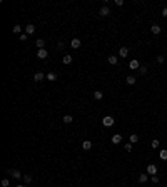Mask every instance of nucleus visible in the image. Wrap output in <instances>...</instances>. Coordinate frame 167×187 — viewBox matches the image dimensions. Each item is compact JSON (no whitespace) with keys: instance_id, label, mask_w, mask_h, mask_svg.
Here are the masks:
<instances>
[{"instance_id":"nucleus-1","label":"nucleus","mask_w":167,"mask_h":187,"mask_svg":"<svg viewBox=\"0 0 167 187\" xmlns=\"http://www.w3.org/2000/svg\"><path fill=\"white\" fill-rule=\"evenodd\" d=\"M102 124H104V127H112L115 124V120H114V117H110V115H105L102 119Z\"/></svg>"},{"instance_id":"nucleus-2","label":"nucleus","mask_w":167,"mask_h":187,"mask_svg":"<svg viewBox=\"0 0 167 187\" xmlns=\"http://www.w3.org/2000/svg\"><path fill=\"white\" fill-rule=\"evenodd\" d=\"M7 174H12L13 179H22L24 177V174H22L20 170H17V169H12V170H7Z\"/></svg>"},{"instance_id":"nucleus-3","label":"nucleus","mask_w":167,"mask_h":187,"mask_svg":"<svg viewBox=\"0 0 167 187\" xmlns=\"http://www.w3.org/2000/svg\"><path fill=\"white\" fill-rule=\"evenodd\" d=\"M147 174L157 175V165H155V164H149V165H147Z\"/></svg>"},{"instance_id":"nucleus-4","label":"nucleus","mask_w":167,"mask_h":187,"mask_svg":"<svg viewBox=\"0 0 167 187\" xmlns=\"http://www.w3.org/2000/svg\"><path fill=\"white\" fill-rule=\"evenodd\" d=\"M47 55H49V52L45 49H39L37 50V57L39 58H47Z\"/></svg>"},{"instance_id":"nucleus-5","label":"nucleus","mask_w":167,"mask_h":187,"mask_svg":"<svg viewBox=\"0 0 167 187\" xmlns=\"http://www.w3.org/2000/svg\"><path fill=\"white\" fill-rule=\"evenodd\" d=\"M129 67H130V70H137V69H141V65H139V60H130V63H129Z\"/></svg>"},{"instance_id":"nucleus-6","label":"nucleus","mask_w":167,"mask_h":187,"mask_svg":"<svg viewBox=\"0 0 167 187\" xmlns=\"http://www.w3.org/2000/svg\"><path fill=\"white\" fill-rule=\"evenodd\" d=\"M80 45H82L80 39H72V42H70V47H72V49H79Z\"/></svg>"},{"instance_id":"nucleus-7","label":"nucleus","mask_w":167,"mask_h":187,"mask_svg":"<svg viewBox=\"0 0 167 187\" xmlns=\"http://www.w3.org/2000/svg\"><path fill=\"white\" fill-rule=\"evenodd\" d=\"M34 32H35V25H34V24H29V25L25 27V34H27V35H32Z\"/></svg>"},{"instance_id":"nucleus-8","label":"nucleus","mask_w":167,"mask_h":187,"mask_svg":"<svg viewBox=\"0 0 167 187\" xmlns=\"http://www.w3.org/2000/svg\"><path fill=\"white\" fill-rule=\"evenodd\" d=\"M122 142V135L120 134H114L112 135V144H120Z\"/></svg>"},{"instance_id":"nucleus-9","label":"nucleus","mask_w":167,"mask_h":187,"mask_svg":"<svg viewBox=\"0 0 167 187\" xmlns=\"http://www.w3.org/2000/svg\"><path fill=\"white\" fill-rule=\"evenodd\" d=\"M99 13H100L102 17H107V15L110 13V10H109V7H107V5H104V7L100 8V10H99Z\"/></svg>"},{"instance_id":"nucleus-10","label":"nucleus","mask_w":167,"mask_h":187,"mask_svg":"<svg viewBox=\"0 0 167 187\" xmlns=\"http://www.w3.org/2000/svg\"><path fill=\"white\" fill-rule=\"evenodd\" d=\"M160 30H162V29H160V25H157V24H154V25L150 27V32H152V34H155V35H159V34H160Z\"/></svg>"},{"instance_id":"nucleus-11","label":"nucleus","mask_w":167,"mask_h":187,"mask_svg":"<svg viewBox=\"0 0 167 187\" xmlns=\"http://www.w3.org/2000/svg\"><path fill=\"white\" fill-rule=\"evenodd\" d=\"M45 77H47V80H50V82H55L57 80V74H55V72H49Z\"/></svg>"},{"instance_id":"nucleus-12","label":"nucleus","mask_w":167,"mask_h":187,"mask_svg":"<svg viewBox=\"0 0 167 187\" xmlns=\"http://www.w3.org/2000/svg\"><path fill=\"white\" fill-rule=\"evenodd\" d=\"M94 99H95V100H102L104 99V92H102V90H95V92H94Z\"/></svg>"},{"instance_id":"nucleus-13","label":"nucleus","mask_w":167,"mask_h":187,"mask_svg":"<svg viewBox=\"0 0 167 187\" xmlns=\"http://www.w3.org/2000/svg\"><path fill=\"white\" fill-rule=\"evenodd\" d=\"M82 149L84 150H90V149H92V142H90V140H84V142H82Z\"/></svg>"},{"instance_id":"nucleus-14","label":"nucleus","mask_w":167,"mask_h":187,"mask_svg":"<svg viewBox=\"0 0 167 187\" xmlns=\"http://www.w3.org/2000/svg\"><path fill=\"white\" fill-rule=\"evenodd\" d=\"M119 55H120V57H127V55H129V49H127V47H120Z\"/></svg>"},{"instance_id":"nucleus-15","label":"nucleus","mask_w":167,"mask_h":187,"mask_svg":"<svg viewBox=\"0 0 167 187\" xmlns=\"http://www.w3.org/2000/svg\"><path fill=\"white\" fill-rule=\"evenodd\" d=\"M44 74H42V72H35V75H34V80L35 82H40V80H44Z\"/></svg>"},{"instance_id":"nucleus-16","label":"nucleus","mask_w":167,"mask_h":187,"mask_svg":"<svg viewBox=\"0 0 167 187\" xmlns=\"http://www.w3.org/2000/svg\"><path fill=\"white\" fill-rule=\"evenodd\" d=\"M62 62L65 63V65H69V63H72V55H69V54H65L64 58H62Z\"/></svg>"},{"instance_id":"nucleus-17","label":"nucleus","mask_w":167,"mask_h":187,"mask_svg":"<svg viewBox=\"0 0 167 187\" xmlns=\"http://www.w3.org/2000/svg\"><path fill=\"white\" fill-rule=\"evenodd\" d=\"M107 60H109L110 65H117V62H119V60H117V55H110L109 58H107Z\"/></svg>"},{"instance_id":"nucleus-18","label":"nucleus","mask_w":167,"mask_h":187,"mask_svg":"<svg viewBox=\"0 0 167 187\" xmlns=\"http://www.w3.org/2000/svg\"><path fill=\"white\" fill-rule=\"evenodd\" d=\"M39 49H45V40L44 39H37V50Z\"/></svg>"},{"instance_id":"nucleus-19","label":"nucleus","mask_w":167,"mask_h":187,"mask_svg":"<svg viewBox=\"0 0 167 187\" xmlns=\"http://www.w3.org/2000/svg\"><path fill=\"white\" fill-rule=\"evenodd\" d=\"M147 180H149V175H147V174H141V175H139V182H142V184H146Z\"/></svg>"},{"instance_id":"nucleus-20","label":"nucleus","mask_w":167,"mask_h":187,"mask_svg":"<svg viewBox=\"0 0 167 187\" xmlns=\"http://www.w3.org/2000/svg\"><path fill=\"white\" fill-rule=\"evenodd\" d=\"M139 142V135L137 134H130V144H137Z\"/></svg>"},{"instance_id":"nucleus-21","label":"nucleus","mask_w":167,"mask_h":187,"mask_svg":"<svg viewBox=\"0 0 167 187\" xmlns=\"http://www.w3.org/2000/svg\"><path fill=\"white\" fill-rule=\"evenodd\" d=\"M135 80H137V79H135V77H132V75H129L127 79H125V82H127L129 85H134V84H135Z\"/></svg>"},{"instance_id":"nucleus-22","label":"nucleus","mask_w":167,"mask_h":187,"mask_svg":"<svg viewBox=\"0 0 167 187\" xmlns=\"http://www.w3.org/2000/svg\"><path fill=\"white\" fill-rule=\"evenodd\" d=\"M22 179H24V182H25V184H30V182H32V175H29V174H24V177H22Z\"/></svg>"},{"instance_id":"nucleus-23","label":"nucleus","mask_w":167,"mask_h":187,"mask_svg":"<svg viewBox=\"0 0 167 187\" xmlns=\"http://www.w3.org/2000/svg\"><path fill=\"white\" fill-rule=\"evenodd\" d=\"M72 120H74V119H72V115H69V114H67V115H64V124H70Z\"/></svg>"},{"instance_id":"nucleus-24","label":"nucleus","mask_w":167,"mask_h":187,"mask_svg":"<svg viewBox=\"0 0 167 187\" xmlns=\"http://www.w3.org/2000/svg\"><path fill=\"white\" fill-rule=\"evenodd\" d=\"M13 32H15V34H22V25H13Z\"/></svg>"},{"instance_id":"nucleus-25","label":"nucleus","mask_w":167,"mask_h":187,"mask_svg":"<svg viewBox=\"0 0 167 187\" xmlns=\"http://www.w3.org/2000/svg\"><path fill=\"white\" fill-rule=\"evenodd\" d=\"M160 159H162V161H167V149L160 150Z\"/></svg>"},{"instance_id":"nucleus-26","label":"nucleus","mask_w":167,"mask_h":187,"mask_svg":"<svg viewBox=\"0 0 167 187\" xmlns=\"http://www.w3.org/2000/svg\"><path fill=\"white\" fill-rule=\"evenodd\" d=\"M159 145H160V144H159V140H157V139H155V140H152V142H150V147H152V149H157V147H159Z\"/></svg>"},{"instance_id":"nucleus-27","label":"nucleus","mask_w":167,"mask_h":187,"mask_svg":"<svg viewBox=\"0 0 167 187\" xmlns=\"http://www.w3.org/2000/svg\"><path fill=\"white\" fill-rule=\"evenodd\" d=\"M139 72H141V75H144V74H147V67H146V65H142L141 69H139Z\"/></svg>"},{"instance_id":"nucleus-28","label":"nucleus","mask_w":167,"mask_h":187,"mask_svg":"<svg viewBox=\"0 0 167 187\" xmlns=\"http://www.w3.org/2000/svg\"><path fill=\"white\" fill-rule=\"evenodd\" d=\"M27 39H29V35H27V34H20V37H19V40H22V42H25Z\"/></svg>"},{"instance_id":"nucleus-29","label":"nucleus","mask_w":167,"mask_h":187,"mask_svg":"<svg viewBox=\"0 0 167 187\" xmlns=\"http://www.w3.org/2000/svg\"><path fill=\"white\" fill-rule=\"evenodd\" d=\"M8 185H10V180H8V179H3V180H2V187H8Z\"/></svg>"},{"instance_id":"nucleus-30","label":"nucleus","mask_w":167,"mask_h":187,"mask_svg":"<svg viewBox=\"0 0 167 187\" xmlns=\"http://www.w3.org/2000/svg\"><path fill=\"white\" fill-rule=\"evenodd\" d=\"M124 149L127 150V152H130V150H132V144H130V142H129V144H125V145H124Z\"/></svg>"},{"instance_id":"nucleus-31","label":"nucleus","mask_w":167,"mask_h":187,"mask_svg":"<svg viewBox=\"0 0 167 187\" xmlns=\"http://www.w3.org/2000/svg\"><path fill=\"white\" fill-rule=\"evenodd\" d=\"M150 180L154 182V184H159V177H157V175H152V177H150Z\"/></svg>"},{"instance_id":"nucleus-32","label":"nucleus","mask_w":167,"mask_h":187,"mask_svg":"<svg viewBox=\"0 0 167 187\" xmlns=\"http://www.w3.org/2000/svg\"><path fill=\"white\" fill-rule=\"evenodd\" d=\"M64 47H65V42H62V40H60V42L57 44V49H64Z\"/></svg>"},{"instance_id":"nucleus-33","label":"nucleus","mask_w":167,"mask_h":187,"mask_svg":"<svg viewBox=\"0 0 167 187\" xmlns=\"http://www.w3.org/2000/svg\"><path fill=\"white\" fill-rule=\"evenodd\" d=\"M115 5L117 7H122L124 5V0H115Z\"/></svg>"},{"instance_id":"nucleus-34","label":"nucleus","mask_w":167,"mask_h":187,"mask_svg":"<svg viewBox=\"0 0 167 187\" xmlns=\"http://www.w3.org/2000/svg\"><path fill=\"white\" fill-rule=\"evenodd\" d=\"M157 62H159V63H164V57L159 55V57H157Z\"/></svg>"},{"instance_id":"nucleus-35","label":"nucleus","mask_w":167,"mask_h":187,"mask_svg":"<svg viewBox=\"0 0 167 187\" xmlns=\"http://www.w3.org/2000/svg\"><path fill=\"white\" fill-rule=\"evenodd\" d=\"M162 15H164V17H167V7L164 8V10H162Z\"/></svg>"},{"instance_id":"nucleus-36","label":"nucleus","mask_w":167,"mask_h":187,"mask_svg":"<svg viewBox=\"0 0 167 187\" xmlns=\"http://www.w3.org/2000/svg\"><path fill=\"white\" fill-rule=\"evenodd\" d=\"M17 187H24V185H17Z\"/></svg>"}]
</instances>
